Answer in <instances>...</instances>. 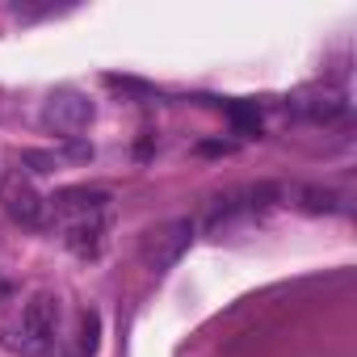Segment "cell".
Returning a JSON list of instances; mask_svg holds the SVG:
<instances>
[{"instance_id":"obj_9","label":"cell","mask_w":357,"mask_h":357,"mask_svg":"<svg viewBox=\"0 0 357 357\" xmlns=\"http://www.w3.org/2000/svg\"><path fill=\"white\" fill-rule=\"evenodd\" d=\"M231 118H236L240 130H257V126H261V114H257L252 105H231Z\"/></svg>"},{"instance_id":"obj_6","label":"cell","mask_w":357,"mask_h":357,"mask_svg":"<svg viewBox=\"0 0 357 357\" xmlns=\"http://www.w3.org/2000/svg\"><path fill=\"white\" fill-rule=\"evenodd\" d=\"M290 109L303 118H315V122H332L344 114V93L336 84H307L290 97Z\"/></svg>"},{"instance_id":"obj_1","label":"cell","mask_w":357,"mask_h":357,"mask_svg":"<svg viewBox=\"0 0 357 357\" xmlns=\"http://www.w3.org/2000/svg\"><path fill=\"white\" fill-rule=\"evenodd\" d=\"M105 215H109V194L105 190H59L47 198V223H59L63 244L76 257H97L105 240Z\"/></svg>"},{"instance_id":"obj_8","label":"cell","mask_w":357,"mask_h":357,"mask_svg":"<svg viewBox=\"0 0 357 357\" xmlns=\"http://www.w3.org/2000/svg\"><path fill=\"white\" fill-rule=\"evenodd\" d=\"M97 336H101V315H97V311H84V315H80V353H84V357L97 353V344H101Z\"/></svg>"},{"instance_id":"obj_2","label":"cell","mask_w":357,"mask_h":357,"mask_svg":"<svg viewBox=\"0 0 357 357\" xmlns=\"http://www.w3.org/2000/svg\"><path fill=\"white\" fill-rule=\"evenodd\" d=\"M59 311L63 307L55 290H34L13 315V324L5 328V349L13 357H47L59 332Z\"/></svg>"},{"instance_id":"obj_4","label":"cell","mask_w":357,"mask_h":357,"mask_svg":"<svg viewBox=\"0 0 357 357\" xmlns=\"http://www.w3.org/2000/svg\"><path fill=\"white\" fill-rule=\"evenodd\" d=\"M89 122H93V101L80 89L63 84V89L47 93V101H43V126L47 130H55L63 139H76L80 130H89Z\"/></svg>"},{"instance_id":"obj_3","label":"cell","mask_w":357,"mask_h":357,"mask_svg":"<svg viewBox=\"0 0 357 357\" xmlns=\"http://www.w3.org/2000/svg\"><path fill=\"white\" fill-rule=\"evenodd\" d=\"M190 240H194V219H168V223H160V227H151V231L143 236L139 261H143L147 269L164 273V269H172L176 261L185 257Z\"/></svg>"},{"instance_id":"obj_5","label":"cell","mask_w":357,"mask_h":357,"mask_svg":"<svg viewBox=\"0 0 357 357\" xmlns=\"http://www.w3.org/2000/svg\"><path fill=\"white\" fill-rule=\"evenodd\" d=\"M0 206H5V215L13 223H22V227H47V198L22 172L0 176Z\"/></svg>"},{"instance_id":"obj_7","label":"cell","mask_w":357,"mask_h":357,"mask_svg":"<svg viewBox=\"0 0 357 357\" xmlns=\"http://www.w3.org/2000/svg\"><path fill=\"white\" fill-rule=\"evenodd\" d=\"M303 211H311V215H336V211H340V194H336V190L307 185V190H303Z\"/></svg>"}]
</instances>
